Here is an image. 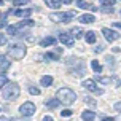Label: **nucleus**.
Returning <instances> with one entry per match:
<instances>
[{
	"instance_id": "obj_11",
	"label": "nucleus",
	"mask_w": 121,
	"mask_h": 121,
	"mask_svg": "<svg viewBox=\"0 0 121 121\" xmlns=\"http://www.w3.org/2000/svg\"><path fill=\"white\" fill-rule=\"evenodd\" d=\"M94 118H96V113L91 112V110H86V112H83V115H81V120L83 121H94Z\"/></svg>"
},
{
	"instance_id": "obj_1",
	"label": "nucleus",
	"mask_w": 121,
	"mask_h": 121,
	"mask_svg": "<svg viewBox=\"0 0 121 121\" xmlns=\"http://www.w3.org/2000/svg\"><path fill=\"white\" fill-rule=\"evenodd\" d=\"M56 96H57V99L60 100V104H64V105H72V104L75 102V99H77L75 92H73L72 89H69V88H60V89L56 92Z\"/></svg>"
},
{
	"instance_id": "obj_15",
	"label": "nucleus",
	"mask_w": 121,
	"mask_h": 121,
	"mask_svg": "<svg viewBox=\"0 0 121 121\" xmlns=\"http://www.w3.org/2000/svg\"><path fill=\"white\" fill-rule=\"evenodd\" d=\"M85 38H86V43H96V34L89 30V32H86L85 34Z\"/></svg>"
},
{
	"instance_id": "obj_8",
	"label": "nucleus",
	"mask_w": 121,
	"mask_h": 121,
	"mask_svg": "<svg viewBox=\"0 0 121 121\" xmlns=\"http://www.w3.org/2000/svg\"><path fill=\"white\" fill-rule=\"evenodd\" d=\"M59 42L65 46H73V35H69V34H60L59 35Z\"/></svg>"
},
{
	"instance_id": "obj_27",
	"label": "nucleus",
	"mask_w": 121,
	"mask_h": 121,
	"mask_svg": "<svg viewBox=\"0 0 121 121\" xmlns=\"http://www.w3.org/2000/svg\"><path fill=\"white\" fill-rule=\"evenodd\" d=\"M60 115L65 116V118H69V116H72V112H70V110H62V112H60Z\"/></svg>"
},
{
	"instance_id": "obj_20",
	"label": "nucleus",
	"mask_w": 121,
	"mask_h": 121,
	"mask_svg": "<svg viewBox=\"0 0 121 121\" xmlns=\"http://www.w3.org/2000/svg\"><path fill=\"white\" fill-rule=\"evenodd\" d=\"M91 67H92V70H94L96 73H100V72H102V65H100L97 60H92V62H91Z\"/></svg>"
},
{
	"instance_id": "obj_23",
	"label": "nucleus",
	"mask_w": 121,
	"mask_h": 121,
	"mask_svg": "<svg viewBox=\"0 0 121 121\" xmlns=\"http://www.w3.org/2000/svg\"><path fill=\"white\" fill-rule=\"evenodd\" d=\"M99 83H102V85H110V83H112V78H108V77H99Z\"/></svg>"
},
{
	"instance_id": "obj_3",
	"label": "nucleus",
	"mask_w": 121,
	"mask_h": 121,
	"mask_svg": "<svg viewBox=\"0 0 121 121\" xmlns=\"http://www.w3.org/2000/svg\"><path fill=\"white\" fill-rule=\"evenodd\" d=\"M8 53H10V56L13 59H22L26 56V48H24V45H21V43H13L8 48Z\"/></svg>"
},
{
	"instance_id": "obj_26",
	"label": "nucleus",
	"mask_w": 121,
	"mask_h": 121,
	"mask_svg": "<svg viewBox=\"0 0 121 121\" xmlns=\"http://www.w3.org/2000/svg\"><path fill=\"white\" fill-rule=\"evenodd\" d=\"M29 92H30V94H34V96H38V94H40V89H38V88H34V86H30Z\"/></svg>"
},
{
	"instance_id": "obj_14",
	"label": "nucleus",
	"mask_w": 121,
	"mask_h": 121,
	"mask_svg": "<svg viewBox=\"0 0 121 121\" xmlns=\"http://www.w3.org/2000/svg\"><path fill=\"white\" fill-rule=\"evenodd\" d=\"M40 83H42V86H51L53 85V77H49V75H45V77H42V80H40Z\"/></svg>"
},
{
	"instance_id": "obj_32",
	"label": "nucleus",
	"mask_w": 121,
	"mask_h": 121,
	"mask_svg": "<svg viewBox=\"0 0 121 121\" xmlns=\"http://www.w3.org/2000/svg\"><path fill=\"white\" fill-rule=\"evenodd\" d=\"M113 27H116V29L121 30V22H113Z\"/></svg>"
},
{
	"instance_id": "obj_25",
	"label": "nucleus",
	"mask_w": 121,
	"mask_h": 121,
	"mask_svg": "<svg viewBox=\"0 0 121 121\" xmlns=\"http://www.w3.org/2000/svg\"><path fill=\"white\" fill-rule=\"evenodd\" d=\"M45 59H53V60H57V59H59V56L54 54V53H46V54H45Z\"/></svg>"
},
{
	"instance_id": "obj_28",
	"label": "nucleus",
	"mask_w": 121,
	"mask_h": 121,
	"mask_svg": "<svg viewBox=\"0 0 121 121\" xmlns=\"http://www.w3.org/2000/svg\"><path fill=\"white\" fill-rule=\"evenodd\" d=\"M3 45H6V37L3 34H0V46H3Z\"/></svg>"
},
{
	"instance_id": "obj_2",
	"label": "nucleus",
	"mask_w": 121,
	"mask_h": 121,
	"mask_svg": "<svg viewBox=\"0 0 121 121\" xmlns=\"http://www.w3.org/2000/svg\"><path fill=\"white\" fill-rule=\"evenodd\" d=\"M19 92H21V89H19V86L16 85V83H6V85L3 86V97L8 99V100L18 99Z\"/></svg>"
},
{
	"instance_id": "obj_7",
	"label": "nucleus",
	"mask_w": 121,
	"mask_h": 121,
	"mask_svg": "<svg viewBox=\"0 0 121 121\" xmlns=\"http://www.w3.org/2000/svg\"><path fill=\"white\" fill-rule=\"evenodd\" d=\"M102 34H104V37H105V40H108V42H115V40H118L120 38V35L116 34V32H113L112 29H102Z\"/></svg>"
},
{
	"instance_id": "obj_38",
	"label": "nucleus",
	"mask_w": 121,
	"mask_h": 121,
	"mask_svg": "<svg viewBox=\"0 0 121 121\" xmlns=\"http://www.w3.org/2000/svg\"><path fill=\"white\" fill-rule=\"evenodd\" d=\"M2 3H3V0H0V5H2Z\"/></svg>"
},
{
	"instance_id": "obj_30",
	"label": "nucleus",
	"mask_w": 121,
	"mask_h": 121,
	"mask_svg": "<svg viewBox=\"0 0 121 121\" xmlns=\"http://www.w3.org/2000/svg\"><path fill=\"white\" fill-rule=\"evenodd\" d=\"M115 110L121 113V102H116V104H115Z\"/></svg>"
},
{
	"instance_id": "obj_39",
	"label": "nucleus",
	"mask_w": 121,
	"mask_h": 121,
	"mask_svg": "<svg viewBox=\"0 0 121 121\" xmlns=\"http://www.w3.org/2000/svg\"><path fill=\"white\" fill-rule=\"evenodd\" d=\"M120 14H121V11H120Z\"/></svg>"
},
{
	"instance_id": "obj_35",
	"label": "nucleus",
	"mask_w": 121,
	"mask_h": 121,
	"mask_svg": "<svg viewBox=\"0 0 121 121\" xmlns=\"http://www.w3.org/2000/svg\"><path fill=\"white\" fill-rule=\"evenodd\" d=\"M102 121H115V118H104Z\"/></svg>"
},
{
	"instance_id": "obj_19",
	"label": "nucleus",
	"mask_w": 121,
	"mask_h": 121,
	"mask_svg": "<svg viewBox=\"0 0 121 121\" xmlns=\"http://www.w3.org/2000/svg\"><path fill=\"white\" fill-rule=\"evenodd\" d=\"M70 34H72L75 38H81V37L85 35V34H83V30L80 29V27H73V29L70 30Z\"/></svg>"
},
{
	"instance_id": "obj_33",
	"label": "nucleus",
	"mask_w": 121,
	"mask_h": 121,
	"mask_svg": "<svg viewBox=\"0 0 121 121\" xmlns=\"http://www.w3.org/2000/svg\"><path fill=\"white\" fill-rule=\"evenodd\" d=\"M43 121H54V120H53L51 116H45V118H43Z\"/></svg>"
},
{
	"instance_id": "obj_4",
	"label": "nucleus",
	"mask_w": 121,
	"mask_h": 121,
	"mask_svg": "<svg viewBox=\"0 0 121 121\" xmlns=\"http://www.w3.org/2000/svg\"><path fill=\"white\" fill-rule=\"evenodd\" d=\"M75 18V13L73 11H67V13H51L49 19L54 21V22H70Z\"/></svg>"
},
{
	"instance_id": "obj_6",
	"label": "nucleus",
	"mask_w": 121,
	"mask_h": 121,
	"mask_svg": "<svg viewBox=\"0 0 121 121\" xmlns=\"http://www.w3.org/2000/svg\"><path fill=\"white\" fill-rule=\"evenodd\" d=\"M83 88H86L88 91L94 92V94H104V89H100V88L96 85L94 80H85V81H83Z\"/></svg>"
},
{
	"instance_id": "obj_37",
	"label": "nucleus",
	"mask_w": 121,
	"mask_h": 121,
	"mask_svg": "<svg viewBox=\"0 0 121 121\" xmlns=\"http://www.w3.org/2000/svg\"><path fill=\"white\" fill-rule=\"evenodd\" d=\"M0 121H10L8 118H0Z\"/></svg>"
},
{
	"instance_id": "obj_10",
	"label": "nucleus",
	"mask_w": 121,
	"mask_h": 121,
	"mask_svg": "<svg viewBox=\"0 0 121 121\" xmlns=\"http://www.w3.org/2000/svg\"><path fill=\"white\" fill-rule=\"evenodd\" d=\"M13 14L18 16V18H27V16L32 14V10H14Z\"/></svg>"
},
{
	"instance_id": "obj_24",
	"label": "nucleus",
	"mask_w": 121,
	"mask_h": 121,
	"mask_svg": "<svg viewBox=\"0 0 121 121\" xmlns=\"http://www.w3.org/2000/svg\"><path fill=\"white\" fill-rule=\"evenodd\" d=\"M29 0H13V5L14 6H22V5H27Z\"/></svg>"
},
{
	"instance_id": "obj_29",
	"label": "nucleus",
	"mask_w": 121,
	"mask_h": 121,
	"mask_svg": "<svg viewBox=\"0 0 121 121\" xmlns=\"http://www.w3.org/2000/svg\"><path fill=\"white\" fill-rule=\"evenodd\" d=\"M6 81H8V80H6L5 75H0V86H5V85H6Z\"/></svg>"
},
{
	"instance_id": "obj_9",
	"label": "nucleus",
	"mask_w": 121,
	"mask_h": 121,
	"mask_svg": "<svg viewBox=\"0 0 121 121\" xmlns=\"http://www.w3.org/2000/svg\"><path fill=\"white\" fill-rule=\"evenodd\" d=\"M94 21H96L94 14H89V13H86V14H83V16H80V22H83V24H92Z\"/></svg>"
},
{
	"instance_id": "obj_12",
	"label": "nucleus",
	"mask_w": 121,
	"mask_h": 121,
	"mask_svg": "<svg viewBox=\"0 0 121 121\" xmlns=\"http://www.w3.org/2000/svg\"><path fill=\"white\" fill-rule=\"evenodd\" d=\"M45 3L51 8V10H57V8H60V0H45Z\"/></svg>"
},
{
	"instance_id": "obj_17",
	"label": "nucleus",
	"mask_w": 121,
	"mask_h": 121,
	"mask_svg": "<svg viewBox=\"0 0 121 121\" xmlns=\"http://www.w3.org/2000/svg\"><path fill=\"white\" fill-rule=\"evenodd\" d=\"M77 5H78V8H83V10L91 8V10H94V11H96V8H94V6H91L88 2H85V0H78V2H77Z\"/></svg>"
},
{
	"instance_id": "obj_22",
	"label": "nucleus",
	"mask_w": 121,
	"mask_h": 121,
	"mask_svg": "<svg viewBox=\"0 0 121 121\" xmlns=\"http://www.w3.org/2000/svg\"><path fill=\"white\" fill-rule=\"evenodd\" d=\"M99 3L104 6H113L115 5V0H99Z\"/></svg>"
},
{
	"instance_id": "obj_16",
	"label": "nucleus",
	"mask_w": 121,
	"mask_h": 121,
	"mask_svg": "<svg viewBox=\"0 0 121 121\" xmlns=\"http://www.w3.org/2000/svg\"><path fill=\"white\" fill-rule=\"evenodd\" d=\"M6 30H8V35H10V37H16V35H18V32H19V27H18V26H8Z\"/></svg>"
},
{
	"instance_id": "obj_34",
	"label": "nucleus",
	"mask_w": 121,
	"mask_h": 121,
	"mask_svg": "<svg viewBox=\"0 0 121 121\" xmlns=\"http://www.w3.org/2000/svg\"><path fill=\"white\" fill-rule=\"evenodd\" d=\"M60 2H62V3H65V5H69V3H72L73 0H60Z\"/></svg>"
},
{
	"instance_id": "obj_31",
	"label": "nucleus",
	"mask_w": 121,
	"mask_h": 121,
	"mask_svg": "<svg viewBox=\"0 0 121 121\" xmlns=\"http://www.w3.org/2000/svg\"><path fill=\"white\" fill-rule=\"evenodd\" d=\"M94 51H96V53H100V51H104V48H102V46H100V45H99L97 48H94Z\"/></svg>"
},
{
	"instance_id": "obj_5",
	"label": "nucleus",
	"mask_w": 121,
	"mask_h": 121,
	"mask_svg": "<svg viewBox=\"0 0 121 121\" xmlns=\"http://www.w3.org/2000/svg\"><path fill=\"white\" fill-rule=\"evenodd\" d=\"M19 113L22 116H30L35 113V105L32 102H24L21 107H19Z\"/></svg>"
},
{
	"instance_id": "obj_18",
	"label": "nucleus",
	"mask_w": 121,
	"mask_h": 121,
	"mask_svg": "<svg viewBox=\"0 0 121 121\" xmlns=\"http://www.w3.org/2000/svg\"><path fill=\"white\" fill-rule=\"evenodd\" d=\"M59 104H60L59 99H51V100L46 102V107H48V108H57V107H59Z\"/></svg>"
},
{
	"instance_id": "obj_36",
	"label": "nucleus",
	"mask_w": 121,
	"mask_h": 121,
	"mask_svg": "<svg viewBox=\"0 0 121 121\" xmlns=\"http://www.w3.org/2000/svg\"><path fill=\"white\" fill-rule=\"evenodd\" d=\"M5 26H6V24H5V21H0V27H5Z\"/></svg>"
},
{
	"instance_id": "obj_13",
	"label": "nucleus",
	"mask_w": 121,
	"mask_h": 121,
	"mask_svg": "<svg viewBox=\"0 0 121 121\" xmlns=\"http://www.w3.org/2000/svg\"><path fill=\"white\" fill-rule=\"evenodd\" d=\"M54 43H56L54 37H45L42 42H40V45H42V46H51V45H54Z\"/></svg>"
},
{
	"instance_id": "obj_21",
	"label": "nucleus",
	"mask_w": 121,
	"mask_h": 121,
	"mask_svg": "<svg viewBox=\"0 0 121 121\" xmlns=\"http://www.w3.org/2000/svg\"><path fill=\"white\" fill-rule=\"evenodd\" d=\"M10 67V60H6V59H3L2 57V62H0V70H6Z\"/></svg>"
}]
</instances>
